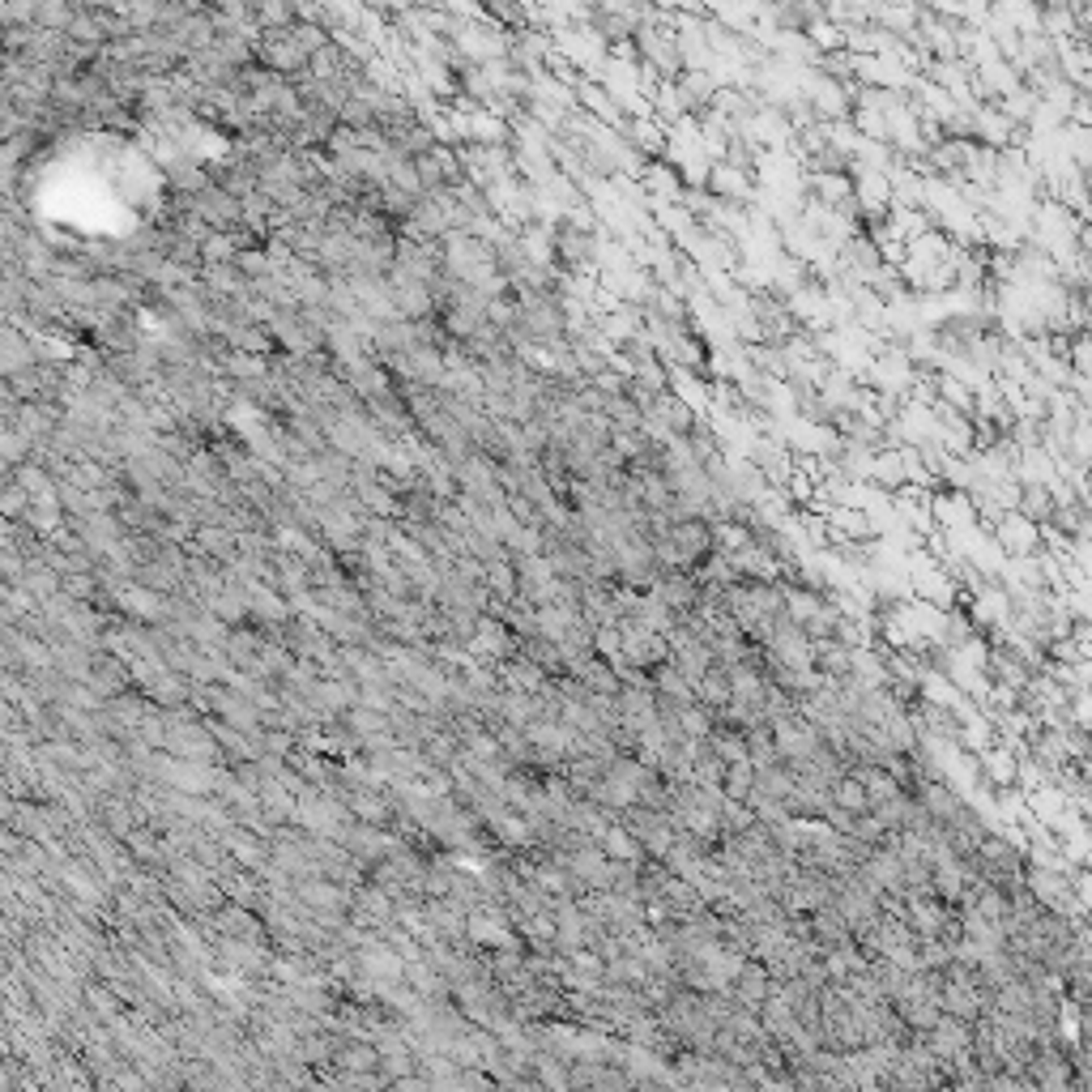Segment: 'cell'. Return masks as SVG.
Wrapping results in <instances>:
<instances>
[{
    "mask_svg": "<svg viewBox=\"0 0 1092 1092\" xmlns=\"http://www.w3.org/2000/svg\"><path fill=\"white\" fill-rule=\"evenodd\" d=\"M990 538H995V546H1003L1007 555L1025 560V555H1037V546H1041V525L1028 521L1025 513H1003V521L990 530Z\"/></svg>",
    "mask_w": 1092,
    "mask_h": 1092,
    "instance_id": "6da1fadb",
    "label": "cell"
},
{
    "mask_svg": "<svg viewBox=\"0 0 1092 1092\" xmlns=\"http://www.w3.org/2000/svg\"><path fill=\"white\" fill-rule=\"evenodd\" d=\"M623 141H628L645 163L648 158L658 163V158L666 154V124H662V120H628V124H623Z\"/></svg>",
    "mask_w": 1092,
    "mask_h": 1092,
    "instance_id": "7a4b0ae2",
    "label": "cell"
},
{
    "mask_svg": "<svg viewBox=\"0 0 1092 1092\" xmlns=\"http://www.w3.org/2000/svg\"><path fill=\"white\" fill-rule=\"evenodd\" d=\"M653 590H658V602L670 610H692L700 598V580H692L687 572H666L662 580H653Z\"/></svg>",
    "mask_w": 1092,
    "mask_h": 1092,
    "instance_id": "3957f363",
    "label": "cell"
},
{
    "mask_svg": "<svg viewBox=\"0 0 1092 1092\" xmlns=\"http://www.w3.org/2000/svg\"><path fill=\"white\" fill-rule=\"evenodd\" d=\"M811 48H820L823 56H837V51H850L845 48V26H832V22H815L811 30H803Z\"/></svg>",
    "mask_w": 1092,
    "mask_h": 1092,
    "instance_id": "277c9868",
    "label": "cell"
},
{
    "mask_svg": "<svg viewBox=\"0 0 1092 1092\" xmlns=\"http://www.w3.org/2000/svg\"><path fill=\"white\" fill-rule=\"evenodd\" d=\"M487 576H491L495 593H517V572L508 568V563H491V568H487Z\"/></svg>",
    "mask_w": 1092,
    "mask_h": 1092,
    "instance_id": "5b68a950",
    "label": "cell"
},
{
    "mask_svg": "<svg viewBox=\"0 0 1092 1092\" xmlns=\"http://www.w3.org/2000/svg\"><path fill=\"white\" fill-rule=\"evenodd\" d=\"M837 798H841V807H866V794H862V785L858 781H841V790H837Z\"/></svg>",
    "mask_w": 1092,
    "mask_h": 1092,
    "instance_id": "8992f818",
    "label": "cell"
}]
</instances>
